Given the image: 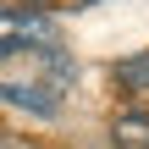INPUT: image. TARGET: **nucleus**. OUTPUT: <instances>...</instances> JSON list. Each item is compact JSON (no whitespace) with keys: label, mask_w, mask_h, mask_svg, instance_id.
<instances>
[{"label":"nucleus","mask_w":149,"mask_h":149,"mask_svg":"<svg viewBox=\"0 0 149 149\" xmlns=\"http://www.w3.org/2000/svg\"><path fill=\"white\" fill-rule=\"evenodd\" d=\"M0 100L17 105V111H33V116H55L61 111V94H50L44 83H0Z\"/></svg>","instance_id":"obj_1"},{"label":"nucleus","mask_w":149,"mask_h":149,"mask_svg":"<svg viewBox=\"0 0 149 149\" xmlns=\"http://www.w3.org/2000/svg\"><path fill=\"white\" fill-rule=\"evenodd\" d=\"M111 138H116V149H149V111H127V116H116Z\"/></svg>","instance_id":"obj_2"},{"label":"nucleus","mask_w":149,"mask_h":149,"mask_svg":"<svg viewBox=\"0 0 149 149\" xmlns=\"http://www.w3.org/2000/svg\"><path fill=\"white\" fill-rule=\"evenodd\" d=\"M116 77H122V88H127V94H149V50L127 55V61L116 66Z\"/></svg>","instance_id":"obj_3"}]
</instances>
